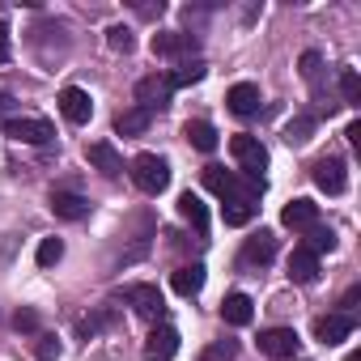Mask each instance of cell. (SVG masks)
Instances as JSON below:
<instances>
[{
	"instance_id": "1",
	"label": "cell",
	"mask_w": 361,
	"mask_h": 361,
	"mask_svg": "<svg viewBox=\"0 0 361 361\" xmlns=\"http://www.w3.org/2000/svg\"><path fill=\"white\" fill-rule=\"evenodd\" d=\"M128 174H132V183H136L145 196H157V192L170 188V161H166L161 153H136Z\"/></svg>"
},
{
	"instance_id": "2",
	"label": "cell",
	"mask_w": 361,
	"mask_h": 361,
	"mask_svg": "<svg viewBox=\"0 0 361 361\" xmlns=\"http://www.w3.org/2000/svg\"><path fill=\"white\" fill-rule=\"evenodd\" d=\"M230 153H234V161H238V170L251 178V183H264V170H268V149H264V140L259 136H234L230 140Z\"/></svg>"
},
{
	"instance_id": "3",
	"label": "cell",
	"mask_w": 361,
	"mask_h": 361,
	"mask_svg": "<svg viewBox=\"0 0 361 361\" xmlns=\"http://www.w3.org/2000/svg\"><path fill=\"white\" fill-rule=\"evenodd\" d=\"M153 51L166 56V60H192L200 51V35H192V30H157Z\"/></svg>"
},
{
	"instance_id": "4",
	"label": "cell",
	"mask_w": 361,
	"mask_h": 361,
	"mask_svg": "<svg viewBox=\"0 0 361 361\" xmlns=\"http://www.w3.org/2000/svg\"><path fill=\"white\" fill-rule=\"evenodd\" d=\"M119 302H128L140 319H157L161 323V314H166V302H161V289L157 285H123L119 289Z\"/></svg>"
},
{
	"instance_id": "5",
	"label": "cell",
	"mask_w": 361,
	"mask_h": 361,
	"mask_svg": "<svg viewBox=\"0 0 361 361\" xmlns=\"http://www.w3.org/2000/svg\"><path fill=\"white\" fill-rule=\"evenodd\" d=\"M170 98H174V90H170L166 73H149V77L136 81V106H140V111H149V115H153V111H166Z\"/></svg>"
},
{
	"instance_id": "6",
	"label": "cell",
	"mask_w": 361,
	"mask_h": 361,
	"mask_svg": "<svg viewBox=\"0 0 361 361\" xmlns=\"http://www.w3.org/2000/svg\"><path fill=\"white\" fill-rule=\"evenodd\" d=\"M5 136L22 140V145H47L56 136V128L39 115H13V119H5Z\"/></svg>"
},
{
	"instance_id": "7",
	"label": "cell",
	"mask_w": 361,
	"mask_h": 361,
	"mask_svg": "<svg viewBox=\"0 0 361 361\" xmlns=\"http://www.w3.org/2000/svg\"><path fill=\"white\" fill-rule=\"evenodd\" d=\"M204 183L221 200H230V196H259L264 192V183H238V174H230L226 166H204Z\"/></svg>"
},
{
	"instance_id": "8",
	"label": "cell",
	"mask_w": 361,
	"mask_h": 361,
	"mask_svg": "<svg viewBox=\"0 0 361 361\" xmlns=\"http://www.w3.org/2000/svg\"><path fill=\"white\" fill-rule=\"evenodd\" d=\"M272 259H276V238H272V230L251 234V238L243 243V251H238V268H268Z\"/></svg>"
},
{
	"instance_id": "9",
	"label": "cell",
	"mask_w": 361,
	"mask_h": 361,
	"mask_svg": "<svg viewBox=\"0 0 361 361\" xmlns=\"http://www.w3.org/2000/svg\"><path fill=\"white\" fill-rule=\"evenodd\" d=\"M298 331L293 327H268V331H259V353L264 357H276V361H285V357H298Z\"/></svg>"
},
{
	"instance_id": "10",
	"label": "cell",
	"mask_w": 361,
	"mask_h": 361,
	"mask_svg": "<svg viewBox=\"0 0 361 361\" xmlns=\"http://www.w3.org/2000/svg\"><path fill=\"white\" fill-rule=\"evenodd\" d=\"M60 115L81 128V123H90V115H94V98H90L81 85H64V90H60Z\"/></svg>"
},
{
	"instance_id": "11",
	"label": "cell",
	"mask_w": 361,
	"mask_h": 361,
	"mask_svg": "<svg viewBox=\"0 0 361 361\" xmlns=\"http://www.w3.org/2000/svg\"><path fill=\"white\" fill-rule=\"evenodd\" d=\"M90 209H94V204H90L81 192H73V188H56V192H51V213H56L60 221H85Z\"/></svg>"
},
{
	"instance_id": "12",
	"label": "cell",
	"mask_w": 361,
	"mask_h": 361,
	"mask_svg": "<svg viewBox=\"0 0 361 361\" xmlns=\"http://www.w3.org/2000/svg\"><path fill=\"white\" fill-rule=\"evenodd\" d=\"M314 183H319L327 196H344V188H348L344 161H340V157H319V161H314Z\"/></svg>"
},
{
	"instance_id": "13",
	"label": "cell",
	"mask_w": 361,
	"mask_h": 361,
	"mask_svg": "<svg viewBox=\"0 0 361 361\" xmlns=\"http://www.w3.org/2000/svg\"><path fill=\"white\" fill-rule=\"evenodd\" d=\"M174 353H178V331L170 323H157L145 340V361H174Z\"/></svg>"
},
{
	"instance_id": "14",
	"label": "cell",
	"mask_w": 361,
	"mask_h": 361,
	"mask_svg": "<svg viewBox=\"0 0 361 361\" xmlns=\"http://www.w3.org/2000/svg\"><path fill=\"white\" fill-rule=\"evenodd\" d=\"M226 102H230V111H234L238 119H251V115H259L264 94H259V85H251V81H238V85H230Z\"/></svg>"
},
{
	"instance_id": "15",
	"label": "cell",
	"mask_w": 361,
	"mask_h": 361,
	"mask_svg": "<svg viewBox=\"0 0 361 361\" xmlns=\"http://www.w3.org/2000/svg\"><path fill=\"white\" fill-rule=\"evenodd\" d=\"M353 327H357V319H348V314H323V319H314V340L331 348V344H344L353 336Z\"/></svg>"
},
{
	"instance_id": "16",
	"label": "cell",
	"mask_w": 361,
	"mask_h": 361,
	"mask_svg": "<svg viewBox=\"0 0 361 361\" xmlns=\"http://www.w3.org/2000/svg\"><path fill=\"white\" fill-rule=\"evenodd\" d=\"M85 157H90V166H94V170H102L106 178H119V174H123V157L115 153V145H111V140H94V145L85 149Z\"/></svg>"
},
{
	"instance_id": "17",
	"label": "cell",
	"mask_w": 361,
	"mask_h": 361,
	"mask_svg": "<svg viewBox=\"0 0 361 361\" xmlns=\"http://www.w3.org/2000/svg\"><path fill=\"white\" fill-rule=\"evenodd\" d=\"M285 268H289V281H293V285H314V281H319V255L306 251V247H298Z\"/></svg>"
},
{
	"instance_id": "18",
	"label": "cell",
	"mask_w": 361,
	"mask_h": 361,
	"mask_svg": "<svg viewBox=\"0 0 361 361\" xmlns=\"http://www.w3.org/2000/svg\"><path fill=\"white\" fill-rule=\"evenodd\" d=\"M281 221L289 230H310V226H319V204L314 200H289L281 209Z\"/></svg>"
},
{
	"instance_id": "19",
	"label": "cell",
	"mask_w": 361,
	"mask_h": 361,
	"mask_svg": "<svg viewBox=\"0 0 361 361\" xmlns=\"http://www.w3.org/2000/svg\"><path fill=\"white\" fill-rule=\"evenodd\" d=\"M221 319H226L230 327H247V323L255 319V302H251L247 293H230V298L221 302Z\"/></svg>"
},
{
	"instance_id": "20",
	"label": "cell",
	"mask_w": 361,
	"mask_h": 361,
	"mask_svg": "<svg viewBox=\"0 0 361 361\" xmlns=\"http://www.w3.org/2000/svg\"><path fill=\"white\" fill-rule=\"evenodd\" d=\"M178 213H183V221H192V230L204 238L209 234V209H204V200L196 196V192H183L178 196Z\"/></svg>"
},
{
	"instance_id": "21",
	"label": "cell",
	"mask_w": 361,
	"mask_h": 361,
	"mask_svg": "<svg viewBox=\"0 0 361 361\" xmlns=\"http://www.w3.org/2000/svg\"><path fill=\"white\" fill-rule=\"evenodd\" d=\"M170 285H174V293H183V298H196L200 289H204V264H183L174 276H170Z\"/></svg>"
},
{
	"instance_id": "22",
	"label": "cell",
	"mask_w": 361,
	"mask_h": 361,
	"mask_svg": "<svg viewBox=\"0 0 361 361\" xmlns=\"http://www.w3.org/2000/svg\"><path fill=\"white\" fill-rule=\"evenodd\" d=\"M183 136H188V145L200 149V153H213V149H217V128H213L209 119H188V123H183Z\"/></svg>"
},
{
	"instance_id": "23",
	"label": "cell",
	"mask_w": 361,
	"mask_h": 361,
	"mask_svg": "<svg viewBox=\"0 0 361 361\" xmlns=\"http://www.w3.org/2000/svg\"><path fill=\"white\" fill-rule=\"evenodd\" d=\"M259 196H230L226 204H221V217H226V226H247L255 213H259V204H255Z\"/></svg>"
},
{
	"instance_id": "24",
	"label": "cell",
	"mask_w": 361,
	"mask_h": 361,
	"mask_svg": "<svg viewBox=\"0 0 361 361\" xmlns=\"http://www.w3.org/2000/svg\"><path fill=\"white\" fill-rule=\"evenodd\" d=\"M204 73H209V64H204V60H188V64H178L174 73H166V81H170V90H183V85L204 81Z\"/></svg>"
},
{
	"instance_id": "25",
	"label": "cell",
	"mask_w": 361,
	"mask_h": 361,
	"mask_svg": "<svg viewBox=\"0 0 361 361\" xmlns=\"http://www.w3.org/2000/svg\"><path fill=\"white\" fill-rule=\"evenodd\" d=\"M149 123H153V115H149V111H140V106H132V111L115 115V132H119V136H140V132H149Z\"/></svg>"
},
{
	"instance_id": "26",
	"label": "cell",
	"mask_w": 361,
	"mask_h": 361,
	"mask_svg": "<svg viewBox=\"0 0 361 361\" xmlns=\"http://www.w3.org/2000/svg\"><path fill=\"white\" fill-rule=\"evenodd\" d=\"M314 128H319L314 115H293V119L285 123V140H289V145H306V140L314 136Z\"/></svg>"
},
{
	"instance_id": "27",
	"label": "cell",
	"mask_w": 361,
	"mask_h": 361,
	"mask_svg": "<svg viewBox=\"0 0 361 361\" xmlns=\"http://www.w3.org/2000/svg\"><path fill=\"white\" fill-rule=\"evenodd\" d=\"M106 327H115V310H111V306H98L90 319H81V327H77V331H81V340H94V336H98V331H106Z\"/></svg>"
},
{
	"instance_id": "28",
	"label": "cell",
	"mask_w": 361,
	"mask_h": 361,
	"mask_svg": "<svg viewBox=\"0 0 361 361\" xmlns=\"http://www.w3.org/2000/svg\"><path fill=\"white\" fill-rule=\"evenodd\" d=\"M306 234H310V238H306V251H314V255L336 251V230H331V226H310Z\"/></svg>"
},
{
	"instance_id": "29",
	"label": "cell",
	"mask_w": 361,
	"mask_h": 361,
	"mask_svg": "<svg viewBox=\"0 0 361 361\" xmlns=\"http://www.w3.org/2000/svg\"><path fill=\"white\" fill-rule=\"evenodd\" d=\"M340 98L344 106H361V77L353 68H340Z\"/></svg>"
},
{
	"instance_id": "30",
	"label": "cell",
	"mask_w": 361,
	"mask_h": 361,
	"mask_svg": "<svg viewBox=\"0 0 361 361\" xmlns=\"http://www.w3.org/2000/svg\"><path fill=\"white\" fill-rule=\"evenodd\" d=\"M60 353H64L60 336H51V331H39V336H35V357H39V361H60Z\"/></svg>"
},
{
	"instance_id": "31",
	"label": "cell",
	"mask_w": 361,
	"mask_h": 361,
	"mask_svg": "<svg viewBox=\"0 0 361 361\" xmlns=\"http://www.w3.org/2000/svg\"><path fill=\"white\" fill-rule=\"evenodd\" d=\"M35 259H39V268H56V264L64 259V243H60V238H43Z\"/></svg>"
},
{
	"instance_id": "32",
	"label": "cell",
	"mask_w": 361,
	"mask_h": 361,
	"mask_svg": "<svg viewBox=\"0 0 361 361\" xmlns=\"http://www.w3.org/2000/svg\"><path fill=\"white\" fill-rule=\"evenodd\" d=\"M106 47H111V51H123V56H128V51L136 47V35H132L128 26H111V30H106Z\"/></svg>"
},
{
	"instance_id": "33",
	"label": "cell",
	"mask_w": 361,
	"mask_h": 361,
	"mask_svg": "<svg viewBox=\"0 0 361 361\" xmlns=\"http://www.w3.org/2000/svg\"><path fill=\"white\" fill-rule=\"evenodd\" d=\"M302 77H306L314 90L323 85V56H319V51H302Z\"/></svg>"
},
{
	"instance_id": "34",
	"label": "cell",
	"mask_w": 361,
	"mask_h": 361,
	"mask_svg": "<svg viewBox=\"0 0 361 361\" xmlns=\"http://www.w3.org/2000/svg\"><path fill=\"white\" fill-rule=\"evenodd\" d=\"M13 327H18V331H26V336H39V310L22 306V310L13 314Z\"/></svg>"
},
{
	"instance_id": "35",
	"label": "cell",
	"mask_w": 361,
	"mask_h": 361,
	"mask_svg": "<svg viewBox=\"0 0 361 361\" xmlns=\"http://www.w3.org/2000/svg\"><path fill=\"white\" fill-rule=\"evenodd\" d=\"M357 302H361V289L353 285V289H348V293L340 298V314H348V319H353V310H357Z\"/></svg>"
},
{
	"instance_id": "36",
	"label": "cell",
	"mask_w": 361,
	"mask_h": 361,
	"mask_svg": "<svg viewBox=\"0 0 361 361\" xmlns=\"http://www.w3.org/2000/svg\"><path fill=\"white\" fill-rule=\"evenodd\" d=\"M132 9H136L140 18H161V9H166V5H161V0H157V5H149V0H136Z\"/></svg>"
},
{
	"instance_id": "37",
	"label": "cell",
	"mask_w": 361,
	"mask_h": 361,
	"mask_svg": "<svg viewBox=\"0 0 361 361\" xmlns=\"http://www.w3.org/2000/svg\"><path fill=\"white\" fill-rule=\"evenodd\" d=\"M234 353H238V344H234V340H226V344H217V348L209 353V361H226V357H234Z\"/></svg>"
},
{
	"instance_id": "38",
	"label": "cell",
	"mask_w": 361,
	"mask_h": 361,
	"mask_svg": "<svg viewBox=\"0 0 361 361\" xmlns=\"http://www.w3.org/2000/svg\"><path fill=\"white\" fill-rule=\"evenodd\" d=\"M9 51H13V47H9V26H5V22H0V64H5V60H9Z\"/></svg>"
},
{
	"instance_id": "39",
	"label": "cell",
	"mask_w": 361,
	"mask_h": 361,
	"mask_svg": "<svg viewBox=\"0 0 361 361\" xmlns=\"http://www.w3.org/2000/svg\"><path fill=\"white\" fill-rule=\"evenodd\" d=\"M344 136H348V140H353V145L361 149V123H348V132H344Z\"/></svg>"
},
{
	"instance_id": "40",
	"label": "cell",
	"mask_w": 361,
	"mask_h": 361,
	"mask_svg": "<svg viewBox=\"0 0 361 361\" xmlns=\"http://www.w3.org/2000/svg\"><path fill=\"white\" fill-rule=\"evenodd\" d=\"M13 106H18V102H13V94H0V115H9Z\"/></svg>"
},
{
	"instance_id": "41",
	"label": "cell",
	"mask_w": 361,
	"mask_h": 361,
	"mask_svg": "<svg viewBox=\"0 0 361 361\" xmlns=\"http://www.w3.org/2000/svg\"><path fill=\"white\" fill-rule=\"evenodd\" d=\"M348 361H361V357H348Z\"/></svg>"
}]
</instances>
